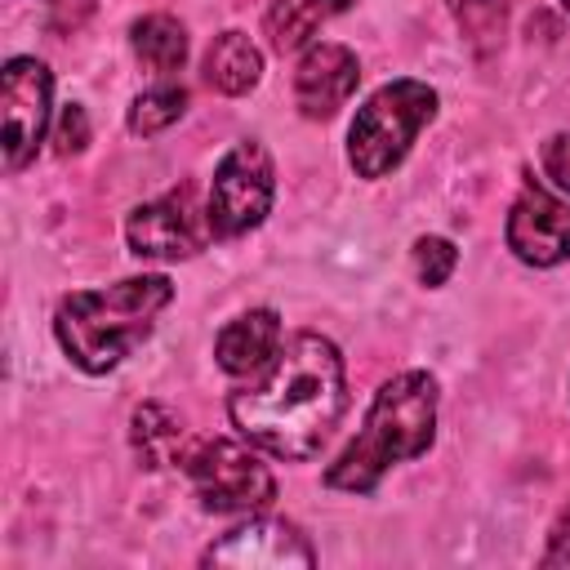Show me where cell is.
Segmentation results:
<instances>
[{
    "instance_id": "1",
    "label": "cell",
    "mask_w": 570,
    "mask_h": 570,
    "mask_svg": "<svg viewBox=\"0 0 570 570\" xmlns=\"http://www.w3.org/2000/svg\"><path fill=\"white\" fill-rule=\"evenodd\" d=\"M347 410V379L338 347L316 334H289L281 352L227 396L232 428L263 454L285 463L312 459Z\"/></svg>"
},
{
    "instance_id": "2",
    "label": "cell",
    "mask_w": 570,
    "mask_h": 570,
    "mask_svg": "<svg viewBox=\"0 0 570 570\" xmlns=\"http://www.w3.org/2000/svg\"><path fill=\"white\" fill-rule=\"evenodd\" d=\"M169 298H174V281L160 272L125 276L102 289H76L58 303L53 334L71 356V365H80L85 374H107L151 334Z\"/></svg>"
},
{
    "instance_id": "3",
    "label": "cell",
    "mask_w": 570,
    "mask_h": 570,
    "mask_svg": "<svg viewBox=\"0 0 570 570\" xmlns=\"http://www.w3.org/2000/svg\"><path fill=\"white\" fill-rule=\"evenodd\" d=\"M432 441H436V379L428 370H405L374 392L361 432L325 468V485L347 494H370L387 468L428 454Z\"/></svg>"
},
{
    "instance_id": "4",
    "label": "cell",
    "mask_w": 570,
    "mask_h": 570,
    "mask_svg": "<svg viewBox=\"0 0 570 570\" xmlns=\"http://www.w3.org/2000/svg\"><path fill=\"white\" fill-rule=\"evenodd\" d=\"M436 116V89L423 80H387L383 89H374L361 107L356 120L347 129V165L361 178H387L410 142L419 138V129Z\"/></svg>"
},
{
    "instance_id": "5",
    "label": "cell",
    "mask_w": 570,
    "mask_h": 570,
    "mask_svg": "<svg viewBox=\"0 0 570 570\" xmlns=\"http://www.w3.org/2000/svg\"><path fill=\"white\" fill-rule=\"evenodd\" d=\"M178 468L187 472L196 499L209 512H254L276 499V481H272L267 463L249 445L227 441V436L191 441L183 450Z\"/></svg>"
},
{
    "instance_id": "6",
    "label": "cell",
    "mask_w": 570,
    "mask_h": 570,
    "mask_svg": "<svg viewBox=\"0 0 570 570\" xmlns=\"http://www.w3.org/2000/svg\"><path fill=\"white\" fill-rule=\"evenodd\" d=\"M272 196H276V169H272V156L258 138H240L214 169V183H209V227H214V240H232V236H245L249 227H258L272 209Z\"/></svg>"
},
{
    "instance_id": "7",
    "label": "cell",
    "mask_w": 570,
    "mask_h": 570,
    "mask_svg": "<svg viewBox=\"0 0 570 570\" xmlns=\"http://www.w3.org/2000/svg\"><path fill=\"white\" fill-rule=\"evenodd\" d=\"M125 240L138 258H191L214 240L209 205L196 183H178L156 200H142L125 218Z\"/></svg>"
},
{
    "instance_id": "8",
    "label": "cell",
    "mask_w": 570,
    "mask_h": 570,
    "mask_svg": "<svg viewBox=\"0 0 570 570\" xmlns=\"http://www.w3.org/2000/svg\"><path fill=\"white\" fill-rule=\"evenodd\" d=\"M49 98H53V76L40 58H9L0 71V116H4V169L18 174L22 165L36 160L40 138L49 129Z\"/></svg>"
},
{
    "instance_id": "9",
    "label": "cell",
    "mask_w": 570,
    "mask_h": 570,
    "mask_svg": "<svg viewBox=\"0 0 570 570\" xmlns=\"http://www.w3.org/2000/svg\"><path fill=\"white\" fill-rule=\"evenodd\" d=\"M200 566H232V570H307L316 552L307 534L285 517H254L227 530L218 543L200 552Z\"/></svg>"
},
{
    "instance_id": "10",
    "label": "cell",
    "mask_w": 570,
    "mask_h": 570,
    "mask_svg": "<svg viewBox=\"0 0 570 570\" xmlns=\"http://www.w3.org/2000/svg\"><path fill=\"white\" fill-rule=\"evenodd\" d=\"M508 249L530 267H557L570 258V200L552 196L548 187H521L508 209Z\"/></svg>"
},
{
    "instance_id": "11",
    "label": "cell",
    "mask_w": 570,
    "mask_h": 570,
    "mask_svg": "<svg viewBox=\"0 0 570 570\" xmlns=\"http://www.w3.org/2000/svg\"><path fill=\"white\" fill-rule=\"evenodd\" d=\"M361 85V62L347 45H307L294 67V102L307 120H330Z\"/></svg>"
},
{
    "instance_id": "12",
    "label": "cell",
    "mask_w": 570,
    "mask_h": 570,
    "mask_svg": "<svg viewBox=\"0 0 570 570\" xmlns=\"http://www.w3.org/2000/svg\"><path fill=\"white\" fill-rule=\"evenodd\" d=\"M281 316L272 307H249L240 316H232L218 338H214V356L227 374H258L276 352H281Z\"/></svg>"
},
{
    "instance_id": "13",
    "label": "cell",
    "mask_w": 570,
    "mask_h": 570,
    "mask_svg": "<svg viewBox=\"0 0 570 570\" xmlns=\"http://www.w3.org/2000/svg\"><path fill=\"white\" fill-rule=\"evenodd\" d=\"M129 436H134V454L142 468H165V463H178L183 450H187V428H183V414H174L169 405L160 401H142L129 419Z\"/></svg>"
},
{
    "instance_id": "14",
    "label": "cell",
    "mask_w": 570,
    "mask_h": 570,
    "mask_svg": "<svg viewBox=\"0 0 570 570\" xmlns=\"http://www.w3.org/2000/svg\"><path fill=\"white\" fill-rule=\"evenodd\" d=\"M352 0H272L267 18H263V31H267V45L276 53H294L303 45H312V36L338 18Z\"/></svg>"
},
{
    "instance_id": "15",
    "label": "cell",
    "mask_w": 570,
    "mask_h": 570,
    "mask_svg": "<svg viewBox=\"0 0 570 570\" xmlns=\"http://www.w3.org/2000/svg\"><path fill=\"white\" fill-rule=\"evenodd\" d=\"M258 76H263V53H258V45L245 31L214 36V45L205 49V80L218 94H227V98L249 94L258 85Z\"/></svg>"
},
{
    "instance_id": "16",
    "label": "cell",
    "mask_w": 570,
    "mask_h": 570,
    "mask_svg": "<svg viewBox=\"0 0 570 570\" xmlns=\"http://www.w3.org/2000/svg\"><path fill=\"white\" fill-rule=\"evenodd\" d=\"M129 45H134V58L156 71V76H169L187 62V27L169 13H147L129 27Z\"/></svg>"
},
{
    "instance_id": "17",
    "label": "cell",
    "mask_w": 570,
    "mask_h": 570,
    "mask_svg": "<svg viewBox=\"0 0 570 570\" xmlns=\"http://www.w3.org/2000/svg\"><path fill=\"white\" fill-rule=\"evenodd\" d=\"M445 4H450V18L459 22L463 40H468L476 53H490V49L503 40L512 0H445Z\"/></svg>"
},
{
    "instance_id": "18",
    "label": "cell",
    "mask_w": 570,
    "mask_h": 570,
    "mask_svg": "<svg viewBox=\"0 0 570 570\" xmlns=\"http://www.w3.org/2000/svg\"><path fill=\"white\" fill-rule=\"evenodd\" d=\"M187 111V89L183 85H156V89H142L129 107V134L138 138H151L160 129H169L178 116Z\"/></svg>"
},
{
    "instance_id": "19",
    "label": "cell",
    "mask_w": 570,
    "mask_h": 570,
    "mask_svg": "<svg viewBox=\"0 0 570 570\" xmlns=\"http://www.w3.org/2000/svg\"><path fill=\"white\" fill-rule=\"evenodd\" d=\"M454 263H459V249H454L445 236H419V240H414V272H419V281H423L428 289L445 285L450 272H454Z\"/></svg>"
},
{
    "instance_id": "20",
    "label": "cell",
    "mask_w": 570,
    "mask_h": 570,
    "mask_svg": "<svg viewBox=\"0 0 570 570\" xmlns=\"http://www.w3.org/2000/svg\"><path fill=\"white\" fill-rule=\"evenodd\" d=\"M53 142H58V156H76L85 142H89V116L80 102H67L62 116H58V129H53Z\"/></svg>"
},
{
    "instance_id": "21",
    "label": "cell",
    "mask_w": 570,
    "mask_h": 570,
    "mask_svg": "<svg viewBox=\"0 0 570 570\" xmlns=\"http://www.w3.org/2000/svg\"><path fill=\"white\" fill-rule=\"evenodd\" d=\"M539 165H543L548 183L570 196V134H552V138L539 147Z\"/></svg>"
},
{
    "instance_id": "22",
    "label": "cell",
    "mask_w": 570,
    "mask_h": 570,
    "mask_svg": "<svg viewBox=\"0 0 570 570\" xmlns=\"http://www.w3.org/2000/svg\"><path fill=\"white\" fill-rule=\"evenodd\" d=\"M98 9V0H45V27L58 36H71L76 27H85V18Z\"/></svg>"
},
{
    "instance_id": "23",
    "label": "cell",
    "mask_w": 570,
    "mask_h": 570,
    "mask_svg": "<svg viewBox=\"0 0 570 570\" xmlns=\"http://www.w3.org/2000/svg\"><path fill=\"white\" fill-rule=\"evenodd\" d=\"M543 561H548V566H552V561H570V508H566L561 521L552 525V548H548Z\"/></svg>"
},
{
    "instance_id": "24",
    "label": "cell",
    "mask_w": 570,
    "mask_h": 570,
    "mask_svg": "<svg viewBox=\"0 0 570 570\" xmlns=\"http://www.w3.org/2000/svg\"><path fill=\"white\" fill-rule=\"evenodd\" d=\"M561 9H566V13H570V0H561Z\"/></svg>"
}]
</instances>
